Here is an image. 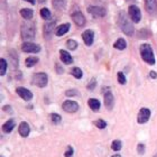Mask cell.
I'll list each match as a JSON object with an SVG mask.
<instances>
[{
    "label": "cell",
    "mask_w": 157,
    "mask_h": 157,
    "mask_svg": "<svg viewBox=\"0 0 157 157\" xmlns=\"http://www.w3.org/2000/svg\"><path fill=\"white\" fill-rule=\"evenodd\" d=\"M20 33H21V38L25 42H30L35 38V25L33 23H23L21 24V28H20Z\"/></svg>",
    "instance_id": "obj_1"
},
{
    "label": "cell",
    "mask_w": 157,
    "mask_h": 157,
    "mask_svg": "<svg viewBox=\"0 0 157 157\" xmlns=\"http://www.w3.org/2000/svg\"><path fill=\"white\" fill-rule=\"evenodd\" d=\"M140 56L141 59H144L146 63H148V64H151V65H154L155 64L154 52H153V48L151 47V45L143 44L140 46Z\"/></svg>",
    "instance_id": "obj_2"
},
{
    "label": "cell",
    "mask_w": 157,
    "mask_h": 157,
    "mask_svg": "<svg viewBox=\"0 0 157 157\" xmlns=\"http://www.w3.org/2000/svg\"><path fill=\"white\" fill-rule=\"evenodd\" d=\"M119 24H120V27L122 32H124L126 35L128 36H132L134 35V26H132V24L129 19H128V17L124 15V13H120V17H119Z\"/></svg>",
    "instance_id": "obj_3"
},
{
    "label": "cell",
    "mask_w": 157,
    "mask_h": 157,
    "mask_svg": "<svg viewBox=\"0 0 157 157\" xmlns=\"http://www.w3.org/2000/svg\"><path fill=\"white\" fill-rule=\"evenodd\" d=\"M48 82V76L45 73H36L34 74L32 78V83L38 88H45Z\"/></svg>",
    "instance_id": "obj_4"
},
{
    "label": "cell",
    "mask_w": 157,
    "mask_h": 157,
    "mask_svg": "<svg viewBox=\"0 0 157 157\" xmlns=\"http://www.w3.org/2000/svg\"><path fill=\"white\" fill-rule=\"evenodd\" d=\"M128 13H129V16H130L131 20H132L134 23H139V21H140L141 13H140V9H139L136 5H131V6L129 7Z\"/></svg>",
    "instance_id": "obj_5"
},
{
    "label": "cell",
    "mask_w": 157,
    "mask_h": 157,
    "mask_svg": "<svg viewBox=\"0 0 157 157\" xmlns=\"http://www.w3.org/2000/svg\"><path fill=\"white\" fill-rule=\"evenodd\" d=\"M88 13H91L92 16L94 17V18H102V17L105 16V9L103 7H100V6H90L88 8Z\"/></svg>",
    "instance_id": "obj_6"
},
{
    "label": "cell",
    "mask_w": 157,
    "mask_h": 157,
    "mask_svg": "<svg viewBox=\"0 0 157 157\" xmlns=\"http://www.w3.org/2000/svg\"><path fill=\"white\" fill-rule=\"evenodd\" d=\"M62 108L64 111L69 112V113H74L78 110V102L73 101V100H66L63 102Z\"/></svg>",
    "instance_id": "obj_7"
},
{
    "label": "cell",
    "mask_w": 157,
    "mask_h": 157,
    "mask_svg": "<svg viewBox=\"0 0 157 157\" xmlns=\"http://www.w3.org/2000/svg\"><path fill=\"white\" fill-rule=\"evenodd\" d=\"M23 52L25 53H39L40 52V46L34 44L30 42H25L21 46Z\"/></svg>",
    "instance_id": "obj_8"
},
{
    "label": "cell",
    "mask_w": 157,
    "mask_h": 157,
    "mask_svg": "<svg viewBox=\"0 0 157 157\" xmlns=\"http://www.w3.org/2000/svg\"><path fill=\"white\" fill-rule=\"evenodd\" d=\"M54 28H55V20H51V21L45 24V26H44V37L46 39H51L53 33H54Z\"/></svg>",
    "instance_id": "obj_9"
},
{
    "label": "cell",
    "mask_w": 157,
    "mask_h": 157,
    "mask_svg": "<svg viewBox=\"0 0 157 157\" xmlns=\"http://www.w3.org/2000/svg\"><path fill=\"white\" fill-rule=\"evenodd\" d=\"M151 118V111L147 108L140 109V111L138 113V124H146Z\"/></svg>",
    "instance_id": "obj_10"
},
{
    "label": "cell",
    "mask_w": 157,
    "mask_h": 157,
    "mask_svg": "<svg viewBox=\"0 0 157 157\" xmlns=\"http://www.w3.org/2000/svg\"><path fill=\"white\" fill-rule=\"evenodd\" d=\"M16 92H17V94L19 95L21 99H24L25 101H29V100H32V99H33V93H32L29 90H27V89L23 88V86L17 88Z\"/></svg>",
    "instance_id": "obj_11"
},
{
    "label": "cell",
    "mask_w": 157,
    "mask_h": 157,
    "mask_svg": "<svg viewBox=\"0 0 157 157\" xmlns=\"http://www.w3.org/2000/svg\"><path fill=\"white\" fill-rule=\"evenodd\" d=\"M145 7L149 15H155L157 13V0H145Z\"/></svg>",
    "instance_id": "obj_12"
},
{
    "label": "cell",
    "mask_w": 157,
    "mask_h": 157,
    "mask_svg": "<svg viewBox=\"0 0 157 157\" xmlns=\"http://www.w3.org/2000/svg\"><path fill=\"white\" fill-rule=\"evenodd\" d=\"M72 19H73V21L80 27H83L85 25V18L81 11H75V13H73Z\"/></svg>",
    "instance_id": "obj_13"
},
{
    "label": "cell",
    "mask_w": 157,
    "mask_h": 157,
    "mask_svg": "<svg viewBox=\"0 0 157 157\" xmlns=\"http://www.w3.org/2000/svg\"><path fill=\"white\" fill-rule=\"evenodd\" d=\"M82 38H83V40H84L85 45L91 46L92 44H93V39H94V33L90 29L85 30L84 33L82 34Z\"/></svg>",
    "instance_id": "obj_14"
},
{
    "label": "cell",
    "mask_w": 157,
    "mask_h": 157,
    "mask_svg": "<svg viewBox=\"0 0 157 157\" xmlns=\"http://www.w3.org/2000/svg\"><path fill=\"white\" fill-rule=\"evenodd\" d=\"M105 105L107 107V109L111 110L113 108V105H115V97L112 95L111 92H107L105 94Z\"/></svg>",
    "instance_id": "obj_15"
},
{
    "label": "cell",
    "mask_w": 157,
    "mask_h": 157,
    "mask_svg": "<svg viewBox=\"0 0 157 157\" xmlns=\"http://www.w3.org/2000/svg\"><path fill=\"white\" fill-rule=\"evenodd\" d=\"M30 132V128H29V124L23 121L21 124H19V135L21 137H27Z\"/></svg>",
    "instance_id": "obj_16"
},
{
    "label": "cell",
    "mask_w": 157,
    "mask_h": 157,
    "mask_svg": "<svg viewBox=\"0 0 157 157\" xmlns=\"http://www.w3.org/2000/svg\"><path fill=\"white\" fill-rule=\"evenodd\" d=\"M70 30V24L66 23V24H63V25H61V26H59L57 28H56V36H63V35H65L67 32Z\"/></svg>",
    "instance_id": "obj_17"
},
{
    "label": "cell",
    "mask_w": 157,
    "mask_h": 157,
    "mask_svg": "<svg viewBox=\"0 0 157 157\" xmlns=\"http://www.w3.org/2000/svg\"><path fill=\"white\" fill-rule=\"evenodd\" d=\"M59 54H61V59H62V62L64 63V64H71V63L73 62L72 56H71V54H70L69 52L61 49V51H59Z\"/></svg>",
    "instance_id": "obj_18"
},
{
    "label": "cell",
    "mask_w": 157,
    "mask_h": 157,
    "mask_svg": "<svg viewBox=\"0 0 157 157\" xmlns=\"http://www.w3.org/2000/svg\"><path fill=\"white\" fill-rule=\"evenodd\" d=\"M20 16L23 17L24 19L29 20V19H32V18H33L34 13H33V10L29 9V8H25V9L20 10Z\"/></svg>",
    "instance_id": "obj_19"
},
{
    "label": "cell",
    "mask_w": 157,
    "mask_h": 157,
    "mask_svg": "<svg viewBox=\"0 0 157 157\" xmlns=\"http://www.w3.org/2000/svg\"><path fill=\"white\" fill-rule=\"evenodd\" d=\"M15 126H16V124H15V121L13 120H8L6 122V124H3L2 126V131L3 132H11L13 131V129L15 128Z\"/></svg>",
    "instance_id": "obj_20"
},
{
    "label": "cell",
    "mask_w": 157,
    "mask_h": 157,
    "mask_svg": "<svg viewBox=\"0 0 157 157\" xmlns=\"http://www.w3.org/2000/svg\"><path fill=\"white\" fill-rule=\"evenodd\" d=\"M88 105L93 111H98L99 109H100V101L97 100V99H90L88 101Z\"/></svg>",
    "instance_id": "obj_21"
},
{
    "label": "cell",
    "mask_w": 157,
    "mask_h": 157,
    "mask_svg": "<svg viewBox=\"0 0 157 157\" xmlns=\"http://www.w3.org/2000/svg\"><path fill=\"white\" fill-rule=\"evenodd\" d=\"M52 3L57 10L65 9V6H66L65 0H52Z\"/></svg>",
    "instance_id": "obj_22"
},
{
    "label": "cell",
    "mask_w": 157,
    "mask_h": 157,
    "mask_svg": "<svg viewBox=\"0 0 157 157\" xmlns=\"http://www.w3.org/2000/svg\"><path fill=\"white\" fill-rule=\"evenodd\" d=\"M113 46H115V48L122 51V49H124L126 47H127V43H126V40H124V39L119 38V39H117V42L113 44Z\"/></svg>",
    "instance_id": "obj_23"
},
{
    "label": "cell",
    "mask_w": 157,
    "mask_h": 157,
    "mask_svg": "<svg viewBox=\"0 0 157 157\" xmlns=\"http://www.w3.org/2000/svg\"><path fill=\"white\" fill-rule=\"evenodd\" d=\"M7 71V62L5 59H0V75H5Z\"/></svg>",
    "instance_id": "obj_24"
},
{
    "label": "cell",
    "mask_w": 157,
    "mask_h": 157,
    "mask_svg": "<svg viewBox=\"0 0 157 157\" xmlns=\"http://www.w3.org/2000/svg\"><path fill=\"white\" fill-rule=\"evenodd\" d=\"M37 62H38V59H36V57H28V59H26L25 64H26L27 67H32V66L36 65Z\"/></svg>",
    "instance_id": "obj_25"
},
{
    "label": "cell",
    "mask_w": 157,
    "mask_h": 157,
    "mask_svg": "<svg viewBox=\"0 0 157 157\" xmlns=\"http://www.w3.org/2000/svg\"><path fill=\"white\" fill-rule=\"evenodd\" d=\"M71 73H72V75L74 76V78H81L82 75H83L82 70L78 69V67H73L72 71H71Z\"/></svg>",
    "instance_id": "obj_26"
},
{
    "label": "cell",
    "mask_w": 157,
    "mask_h": 157,
    "mask_svg": "<svg viewBox=\"0 0 157 157\" xmlns=\"http://www.w3.org/2000/svg\"><path fill=\"white\" fill-rule=\"evenodd\" d=\"M121 141L120 140H118V139H116V140L112 141V145H111V148H112V151H120L121 149Z\"/></svg>",
    "instance_id": "obj_27"
},
{
    "label": "cell",
    "mask_w": 157,
    "mask_h": 157,
    "mask_svg": "<svg viewBox=\"0 0 157 157\" xmlns=\"http://www.w3.org/2000/svg\"><path fill=\"white\" fill-rule=\"evenodd\" d=\"M40 16L44 19H49L51 18V11L47 8H43V9H40Z\"/></svg>",
    "instance_id": "obj_28"
},
{
    "label": "cell",
    "mask_w": 157,
    "mask_h": 157,
    "mask_svg": "<svg viewBox=\"0 0 157 157\" xmlns=\"http://www.w3.org/2000/svg\"><path fill=\"white\" fill-rule=\"evenodd\" d=\"M66 46H67V48L69 49H75L78 47V43L75 40H73V39H69L67 42H66Z\"/></svg>",
    "instance_id": "obj_29"
},
{
    "label": "cell",
    "mask_w": 157,
    "mask_h": 157,
    "mask_svg": "<svg viewBox=\"0 0 157 157\" xmlns=\"http://www.w3.org/2000/svg\"><path fill=\"white\" fill-rule=\"evenodd\" d=\"M51 120H52V122H54V124H59L61 120H62V118H61L59 115H57V113H52V115H51Z\"/></svg>",
    "instance_id": "obj_30"
},
{
    "label": "cell",
    "mask_w": 157,
    "mask_h": 157,
    "mask_svg": "<svg viewBox=\"0 0 157 157\" xmlns=\"http://www.w3.org/2000/svg\"><path fill=\"white\" fill-rule=\"evenodd\" d=\"M94 124H95V126L99 128V129H105V128L107 127V122H105V120H102V119H99V120H97Z\"/></svg>",
    "instance_id": "obj_31"
},
{
    "label": "cell",
    "mask_w": 157,
    "mask_h": 157,
    "mask_svg": "<svg viewBox=\"0 0 157 157\" xmlns=\"http://www.w3.org/2000/svg\"><path fill=\"white\" fill-rule=\"evenodd\" d=\"M118 81H119L120 84H124V83H126V78H124V73L122 72L118 73Z\"/></svg>",
    "instance_id": "obj_32"
},
{
    "label": "cell",
    "mask_w": 157,
    "mask_h": 157,
    "mask_svg": "<svg viewBox=\"0 0 157 157\" xmlns=\"http://www.w3.org/2000/svg\"><path fill=\"white\" fill-rule=\"evenodd\" d=\"M73 154H74V151H73V148L71 147V146H69L64 155H65V157H73Z\"/></svg>",
    "instance_id": "obj_33"
},
{
    "label": "cell",
    "mask_w": 157,
    "mask_h": 157,
    "mask_svg": "<svg viewBox=\"0 0 157 157\" xmlns=\"http://www.w3.org/2000/svg\"><path fill=\"white\" fill-rule=\"evenodd\" d=\"M137 149H138V153H139L140 155L144 154V153H145V145L144 144H139V145H138Z\"/></svg>",
    "instance_id": "obj_34"
},
{
    "label": "cell",
    "mask_w": 157,
    "mask_h": 157,
    "mask_svg": "<svg viewBox=\"0 0 157 157\" xmlns=\"http://www.w3.org/2000/svg\"><path fill=\"white\" fill-rule=\"evenodd\" d=\"M94 86H95V80H94V78H92V82H91V83H89L88 89H89V90H93V89H94Z\"/></svg>",
    "instance_id": "obj_35"
},
{
    "label": "cell",
    "mask_w": 157,
    "mask_h": 157,
    "mask_svg": "<svg viewBox=\"0 0 157 157\" xmlns=\"http://www.w3.org/2000/svg\"><path fill=\"white\" fill-rule=\"evenodd\" d=\"M66 95L67 97H71V95H78V92L75 90H70V91H66Z\"/></svg>",
    "instance_id": "obj_36"
},
{
    "label": "cell",
    "mask_w": 157,
    "mask_h": 157,
    "mask_svg": "<svg viewBox=\"0 0 157 157\" xmlns=\"http://www.w3.org/2000/svg\"><path fill=\"white\" fill-rule=\"evenodd\" d=\"M149 75H151V78H157V73H156V72H154V71H151V72L149 73Z\"/></svg>",
    "instance_id": "obj_37"
},
{
    "label": "cell",
    "mask_w": 157,
    "mask_h": 157,
    "mask_svg": "<svg viewBox=\"0 0 157 157\" xmlns=\"http://www.w3.org/2000/svg\"><path fill=\"white\" fill-rule=\"evenodd\" d=\"M24 1H28V2H30L32 5H34V3H35V0H24Z\"/></svg>",
    "instance_id": "obj_38"
},
{
    "label": "cell",
    "mask_w": 157,
    "mask_h": 157,
    "mask_svg": "<svg viewBox=\"0 0 157 157\" xmlns=\"http://www.w3.org/2000/svg\"><path fill=\"white\" fill-rule=\"evenodd\" d=\"M3 110H6V111H10L11 109H10V107H5V108H3Z\"/></svg>",
    "instance_id": "obj_39"
},
{
    "label": "cell",
    "mask_w": 157,
    "mask_h": 157,
    "mask_svg": "<svg viewBox=\"0 0 157 157\" xmlns=\"http://www.w3.org/2000/svg\"><path fill=\"white\" fill-rule=\"evenodd\" d=\"M111 157H121L119 154H116V155H113V156H111Z\"/></svg>",
    "instance_id": "obj_40"
},
{
    "label": "cell",
    "mask_w": 157,
    "mask_h": 157,
    "mask_svg": "<svg viewBox=\"0 0 157 157\" xmlns=\"http://www.w3.org/2000/svg\"><path fill=\"white\" fill-rule=\"evenodd\" d=\"M154 157H157V155H155V156H154Z\"/></svg>",
    "instance_id": "obj_41"
},
{
    "label": "cell",
    "mask_w": 157,
    "mask_h": 157,
    "mask_svg": "<svg viewBox=\"0 0 157 157\" xmlns=\"http://www.w3.org/2000/svg\"><path fill=\"white\" fill-rule=\"evenodd\" d=\"M128 1H130V0H128Z\"/></svg>",
    "instance_id": "obj_42"
}]
</instances>
